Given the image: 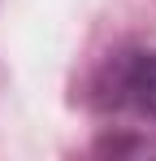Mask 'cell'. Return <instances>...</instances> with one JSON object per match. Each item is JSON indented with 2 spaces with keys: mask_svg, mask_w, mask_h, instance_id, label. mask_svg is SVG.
Returning <instances> with one entry per match:
<instances>
[{
  "mask_svg": "<svg viewBox=\"0 0 156 161\" xmlns=\"http://www.w3.org/2000/svg\"><path fill=\"white\" fill-rule=\"evenodd\" d=\"M130 92H134V100L156 118V53L139 57V65H134V74H130Z\"/></svg>",
  "mask_w": 156,
  "mask_h": 161,
  "instance_id": "1",
  "label": "cell"
}]
</instances>
